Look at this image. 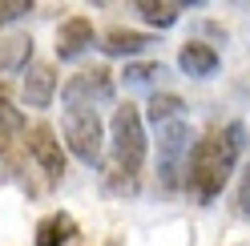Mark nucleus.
Instances as JSON below:
<instances>
[{"instance_id": "13", "label": "nucleus", "mask_w": 250, "mask_h": 246, "mask_svg": "<svg viewBox=\"0 0 250 246\" xmlns=\"http://www.w3.org/2000/svg\"><path fill=\"white\" fill-rule=\"evenodd\" d=\"M182 109H186V105H182V97L178 93H153L149 97V121H153V125H169V121H182Z\"/></svg>"}, {"instance_id": "10", "label": "nucleus", "mask_w": 250, "mask_h": 246, "mask_svg": "<svg viewBox=\"0 0 250 246\" xmlns=\"http://www.w3.org/2000/svg\"><path fill=\"white\" fill-rule=\"evenodd\" d=\"M33 65V37L28 33H12L0 41V73H21Z\"/></svg>"}, {"instance_id": "14", "label": "nucleus", "mask_w": 250, "mask_h": 246, "mask_svg": "<svg viewBox=\"0 0 250 246\" xmlns=\"http://www.w3.org/2000/svg\"><path fill=\"white\" fill-rule=\"evenodd\" d=\"M137 12H142V20L158 24V28H169V24L178 20L182 4H178V0H142V4H137Z\"/></svg>"}, {"instance_id": "16", "label": "nucleus", "mask_w": 250, "mask_h": 246, "mask_svg": "<svg viewBox=\"0 0 250 246\" xmlns=\"http://www.w3.org/2000/svg\"><path fill=\"white\" fill-rule=\"evenodd\" d=\"M153 77H166V65H125V85H149Z\"/></svg>"}, {"instance_id": "11", "label": "nucleus", "mask_w": 250, "mask_h": 246, "mask_svg": "<svg viewBox=\"0 0 250 246\" xmlns=\"http://www.w3.org/2000/svg\"><path fill=\"white\" fill-rule=\"evenodd\" d=\"M77 238V222L69 214H49L37 222V246H69Z\"/></svg>"}, {"instance_id": "3", "label": "nucleus", "mask_w": 250, "mask_h": 246, "mask_svg": "<svg viewBox=\"0 0 250 246\" xmlns=\"http://www.w3.org/2000/svg\"><path fill=\"white\" fill-rule=\"evenodd\" d=\"M190 142H194V129H190L186 117L158 129V174H162V186L174 190L178 178L186 174V165H190Z\"/></svg>"}, {"instance_id": "2", "label": "nucleus", "mask_w": 250, "mask_h": 246, "mask_svg": "<svg viewBox=\"0 0 250 246\" xmlns=\"http://www.w3.org/2000/svg\"><path fill=\"white\" fill-rule=\"evenodd\" d=\"M109 142H113V174L137 178V170L146 165V129L137 105H117L113 121H109Z\"/></svg>"}, {"instance_id": "1", "label": "nucleus", "mask_w": 250, "mask_h": 246, "mask_svg": "<svg viewBox=\"0 0 250 246\" xmlns=\"http://www.w3.org/2000/svg\"><path fill=\"white\" fill-rule=\"evenodd\" d=\"M246 145V125L242 121H230L222 129H210L190 153V165H186V186H190L194 202H214L222 186L230 182L234 165H238V153Z\"/></svg>"}, {"instance_id": "7", "label": "nucleus", "mask_w": 250, "mask_h": 246, "mask_svg": "<svg viewBox=\"0 0 250 246\" xmlns=\"http://www.w3.org/2000/svg\"><path fill=\"white\" fill-rule=\"evenodd\" d=\"M53 93H57V73H53V65L33 61V65L24 69V101L33 105V109H49V105H53Z\"/></svg>"}, {"instance_id": "18", "label": "nucleus", "mask_w": 250, "mask_h": 246, "mask_svg": "<svg viewBox=\"0 0 250 246\" xmlns=\"http://www.w3.org/2000/svg\"><path fill=\"white\" fill-rule=\"evenodd\" d=\"M238 210L250 218V162H246V170H242V186H238Z\"/></svg>"}, {"instance_id": "17", "label": "nucleus", "mask_w": 250, "mask_h": 246, "mask_svg": "<svg viewBox=\"0 0 250 246\" xmlns=\"http://www.w3.org/2000/svg\"><path fill=\"white\" fill-rule=\"evenodd\" d=\"M24 12H33V4H28V0H0V24L17 20V17H24Z\"/></svg>"}, {"instance_id": "4", "label": "nucleus", "mask_w": 250, "mask_h": 246, "mask_svg": "<svg viewBox=\"0 0 250 246\" xmlns=\"http://www.w3.org/2000/svg\"><path fill=\"white\" fill-rule=\"evenodd\" d=\"M61 129H65V142H69L77 162H85V165L101 162V142L105 137H101V117L93 109H65Z\"/></svg>"}, {"instance_id": "5", "label": "nucleus", "mask_w": 250, "mask_h": 246, "mask_svg": "<svg viewBox=\"0 0 250 246\" xmlns=\"http://www.w3.org/2000/svg\"><path fill=\"white\" fill-rule=\"evenodd\" d=\"M61 101H65V109H93L97 113V105L113 101V77H109V69H85V73L65 81Z\"/></svg>"}, {"instance_id": "9", "label": "nucleus", "mask_w": 250, "mask_h": 246, "mask_svg": "<svg viewBox=\"0 0 250 246\" xmlns=\"http://www.w3.org/2000/svg\"><path fill=\"white\" fill-rule=\"evenodd\" d=\"M178 65H182V73H190V77H210L218 69V49L206 44V41H186L182 53H178Z\"/></svg>"}, {"instance_id": "12", "label": "nucleus", "mask_w": 250, "mask_h": 246, "mask_svg": "<svg viewBox=\"0 0 250 246\" xmlns=\"http://www.w3.org/2000/svg\"><path fill=\"white\" fill-rule=\"evenodd\" d=\"M149 37L146 33H133V28H113V33H105V41H101V53H109V57H133V53H142V49H149Z\"/></svg>"}, {"instance_id": "8", "label": "nucleus", "mask_w": 250, "mask_h": 246, "mask_svg": "<svg viewBox=\"0 0 250 246\" xmlns=\"http://www.w3.org/2000/svg\"><path fill=\"white\" fill-rule=\"evenodd\" d=\"M89 44H93V20H85V17H69L65 24L57 28V57H61V61L81 57Z\"/></svg>"}, {"instance_id": "15", "label": "nucleus", "mask_w": 250, "mask_h": 246, "mask_svg": "<svg viewBox=\"0 0 250 246\" xmlns=\"http://www.w3.org/2000/svg\"><path fill=\"white\" fill-rule=\"evenodd\" d=\"M0 129H24V117H21L17 105H12L4 85H0Z\"/></svg>"}, {"instance_id": "6", "label": "nucleus", "mask_w": 250, "mask_h": 246, "mask_svg": "<svg viewBox=\"0 0 250 246\" xmlns=\"http://www.w3.org/2000/svg\"><path fill=\"white\" fill-rule=\"evenodd\" d=\"M28 153H33V162L41 165V174L49 178V182H61V178H65V149H61L57 133L44 125V121L28 129Z\"/></svg>"}]
</instances>
